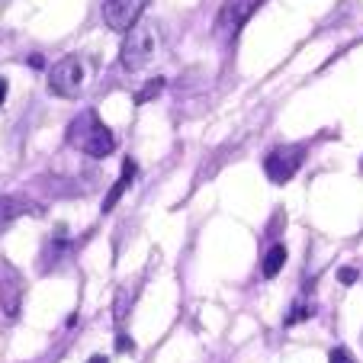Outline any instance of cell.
<instances>
[{
  "label": "cell",
  "instance_id": "cell-8",
  "mask_svg": "<svg viewBox=\"0 0 363 363\" xmlns=\"http://www.w3.org/2000/svg\"><path fill=\"white\" fill-rule=\"evenodd\" d=\"M135 174H138V167H135V161L132 158H125L123 161V174H119V180L110 186V193H106V199H103V213H113V206L119 203V196L125 193V186L135 180Z\"/></svg>",
  "mask_w": 363,
  "mask_h": 363
},
{
  "label": "cell",
  "instance_id": "cell-5",
  "mask_svg": "<svg viewBox=\"0 0 363 363\" xmlns=\"http://www.w3.org/2000/svg\"><path fill=\"white\" fill-rule=\"evenodd\" d=\"M302 161H306V148H299V145H293V148H274L264 158V171H267L270 184H286V180L296 177Z\"/></svg>",
  "mask_w": 363,
  "mask_h": 363
},
{
  "label": "cell",
  "instance_id": "cell-14",
  "mask_svg": "<svg viewBox=\"0 0 363 363\" xmlns=\"http://www.w3.org/2000/svg\"><path fill=\"white\" fill-rule=\"evenodd\" d=\"M116 350H135V341H132V337H125V335H119V341H116Z\"/></svg>",
  "mask_w": 363,
  "mask_h": 363
},
{
  "label": "cell",
  "instance_id": "cell-9",
  "mask_svg": "<svg viewBox=\"0 0 363 363\" xmlns=\"http://www.w3.org/2000/svg\"><path fill=\"white\" fill-rule=\"evenodd\" d=\"M33 206L26 203V199H16V196H0V235H4V228L10 225V222L16 219V216L29 213Z\"/></svg>",
  "mask_w": 363,
  "mask_h": 363
},
{
  "label": "cell",
  "instance_id": "cell-10",
  "mask_svg": "<svg viewBox=\"0 0 363 363\" xmlns=\"http://www.w3.org/2000/svg\"><path fill=\"white\" fill-rule=\"evenodd\" d=\"M283 264H286V247L283 245H274L267 254H264V277H277L283 270Z\"/></svg>",
  "mask_w": 363,
  "mask_h": 363
},
{
  "label": "cell",
  "instance_id": "cell-16",
  "mask_svg": "<svg viewBox=\"0 0 363 363\" xmlns=\"http://www.w3.org/2000/svg\"><path fill=\"white\" fill-rule=\"evenodd\" d=\"M87 363H106V357H103V354H96V357H90Z\"/></svg>",
  "mask_w": 363,
  "mask_h": 363
},
{
  "label": "cell",
  "instance_id": "cell-3",
  "mask_svg": "<svg viewBox=\"0 0 363 363\" xmlns=\"http://www.w3.org/2000/svg\"><path fill=\"white\" fill-rule=\"evenodd\" d=\"M84 77H87V71H84L81 58L65 55L55 68L48 71V90H52L55 96H62V100H74L84 87Z\"/></svg>",
  "mask_w": 363,
  "mask_h": 363
},
{
  "label": "cell",
  "instance_id": "cell-12",
  "mask_svg": "<svg viewBox=\"0 0 363 363\" xmlns=\"http://www.w3.org/2000/svg\"><path fill=\"white\" fill-rule=\"evenodd\" d=\"M328 363H357V360L350 357V350H347V347H335V350L328 354Z\"/></svg>",
  "mask_w": 363,
  "mask_h": 363
},
{
  "label": "cell",
  "instance_id": "cell-11",
  "mask_svg": "<svg viewBox=\"0 0 363 363\" xmlns=\"http://www.w3.org/2000/svg\"><path fill=\"white\" fill-rule=\"evenodd\" d=\"M161 90H164V81H161V77H151V81L145 84L142 90H138L135 100H138V103H148V100H155V96H158Z\"/></svg>",
  "mask_w": 363,
  "mask_h": 363
},
{
  "label": "cell",
  "instance_id": "cell-4",
  "mask_svg": "<svg viewBox=\"0 0 363 363\" xmlns=\"http://www.w3.org/2000/svg\"><path fill=\"white\" fill-rule=\"evenodd\" d=\"M151 0H106L103 4V20L113 33H129L142 23V13Z\"/></svg>",
  "mask_w": 363,
  "mask_h": 363
},
{
  "label": "cell",
  "instance_id": "cell-13",
  "mask_svg": "<svg viewBox=\"0 0 363 363\" xmlns=\"http://www.w3.org/2000/svg\"><path fill=\"white\" fill-rule=\"evenodd\" d=\"M337 280H341V283H344V286H350V283H354V280H357V270H354V267H344V270H341V274H337Z\"/></svg>",
  "mask_w": 363,
  "mask_h": 363
},
{
  "label": "cell",
  "instance_id": "cell-15",
  "mask_svg": "<svg viewBox=\"0 0 363 363\" xmlns=\"http://www.w3.org/2000/svg\"><path fill=\"white\" fill-rule=\"evenodd\" d=\"M4 100H7V81L0 77V106H4Z\"/></svg>",
  "mask_w": 363,
  "mask_h": 363
},
{
  "label": "cell",
  "instance_id": "cell-7",
  "mask_svg": "<svg viewBox=\"0 0 363 363\" xmlns=\"http://www.w3.org/2000/svg\"><path fill=\"white\" fill-rule=\"evenodd\" d=\"M20 299H23V283H20V277L7 270V277H0V312L7 318H16Z\"/></svg>",
  "mask_w": 363,
  "mask_h": 363
},
{
  "label": "cell",
  "instance_id": "cell-2",
  "mask_svg": "<svg viewBox=\"0 0 363 363\" xmlns=\"http://www.w3.org/2000/svg\"><path fill=\"white\" fill-rule=\"evenodd\" d=\"M155 52H158V33H155V26L138 23L135 29L125 33V42L119 48V62H123L125 71H138L155 58Z\"/></svg>",
  "mask_w": 363,
  "mask_h": 363
},
{
  "label": "cell",
  "instance_id": "cell-6",
  "mask_svg": "<svg viewBox=\"0 0 363 363\" xmlns=\"http://www.w3.org/2000/svg\"><path fill=\"white\" fill-rule=\"evenodd\" d=\"M264 0H225V7H222L219 13V23H216V29H219V35H238L241 26H245L247 20H251L254 13H257V7H261Z\"/></svg>",
  "mask_w": 363,
  "mask_h": 363
},
{
  "label": "cell",
  "instance_id": "cell-1",
  "mask_svg": "<svg viewBox=\"0 0 363 363\" xmlns=\"http://www.w3.org/2000/svg\"><path fill=\"white\" fill-rule=\"evenodd\" d=\"M68 142L77 145V148H81L84 155H90V158H106V155H113V148H116L113 132L100 123L96 113H84V116H77L74 123H71Z\"/></svg>",
  "mask_w": 363,
  "mask_h": 363
}]
</instances>
